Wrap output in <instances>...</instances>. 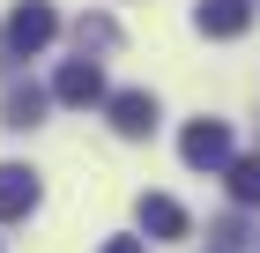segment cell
I'll use <instances>...</instances> for the list:
<instances>
[{
  "mask_svg": "<svg viewBox=\"0 0 260 253\" xmlns=\"http://www.w3.org/2000/svg\"><path fill=\"white\" fill-rule=\"evenodd\" d=\"M0 38H8V52H15V60L45 52V45L60 38V8H52V0H15V15H8Z\"/></svg>",
  "mask_w": 260,
  "mask_h": 253,
  "instance_id": "obj_1",
  "label": "cell"
},
{
  "mask_svg": "<svg viewBox=\"0 0 260 253\" xmlns=\"http://www.w3.org/2000/svg\"><path fill=\"white\" fill-rule=\"evenodd\" d=\"M179 156L193 172H223V164H231V127H223V119H193L179 134Z\"/></svg>",
  "mask_w": 260,
  "mask_h": 253,
  "instance_id": "obj_2",
  "label": "cell"
},
{
  "mask_svg": "<svg viewBox=\"0 0 260 253\" xmlns=\"http://www.w3.org/2000/svg\"><path fill=\"white\" fill-rule=\"evenodd\" d=\"M104 112H112V134L141 142V134H156V119H164V104L149 97V90H119V97H104Z\"/></svg>",
  "mask_w": 260,
  "mask_h": 253,
  "instance_id": "obj_3",
  "label": "cell"
},
{
  "mask_svg": "<svg viewBox=\"0 0 260 253\" xmlns=\"http://www.w3.org/2000/svg\"><path fill=\"white\" fill-rule=\"evenodd\" d=\"M52 97H60V104H104L112 90H104V67H97V60H67L60 75H52Z\"/></svg>",
  "mask_w": 260,
  "mask_h": 253,
  "instance_id": "obj_4",
  "label": "cell"
},
{
  "mask_svg": "<svg viewBox=\"0 0 260 253\" xmlns=\"http://www.w3.org/2000/svg\"><path fill=\"white\" fill-rule=\"evenodd\" d=\"M193 30L201 38H245V30H253V0H201Z\"/></svg>",
  "mask_w": 260,
  "mask_h": 253,
  "instance_id": "obj_5",
  "label": "cell"
},
{
  "mask_svg": "<svg viewBox=\"0 0 260 253\" xmlns=\"http://www.w3.org/2000/svg\"><path fill=\"white\" fill-rule=\"evenodd\" d=\"M38 209V172H22V164H0V223H15V216Z\"/></svg>",
  "mask_w": 260,
  "mask_h": 253,
  "instance_id": "obj_6",
  "label": "cell"
},
{
  "mask_svg": "<svg viewBox=\"0 0 260 253\" xmlns=\"http://www.w3.org/2000/svg\"><path fill=\"white\" fill-rule=\"evenodd\" d=\"M141 231H149V238H186V209H179V201H171V194H141Z\"/></svg>",
  "mask_w": 260,
  "mask_h": 253,
  "instance_id": "obj_7",
  "label": "cell"
},
{
  "mask_svg": "<svg viewBox=\"0 0 260 253\" xmlns=\"http://www.w3.org/2000/svg\"><path fill=\"white\" fill-rule=\"evenodd\" d=\"M223 179H231V201H245V209L260 201V156H231Z\"/></svg>",
  "mask_w": 260,
  "mask_h": 253,
  "instance_id": "obj_8",
  "label": "cell"
},
{
  "mask_svg": "<svg viewBox=\"0 0 260 253\" xmlns=\"http://www.w3.org/2000/svg\"><path fill=\"white\" fill-rule=\"evenodd\" d=\"M0 112H8V127H38V119H45V90H38V82H30V90H8Z\"/></svg>",
  "mask_w": 260,
  "mask_h": 253,
  "instance_id": "obj_9",
  "label": "cell"
},
{
  "mask_svg": "<svg viewBox=\"0 0 260 253\" xmlns=\"http://www.w3.org/2000/svg\"><path fill=\"white\" fill-rule=\"evenodd\" d=\"M112 38H119L112 15H82V52H89V45H112Z\"/></svg>",
  "mask_w": 260,
  "mask_h": 253,
  "instance_id": "obj_10",
  "label": "cell"
},
{
  "mask_svg": "<svg viewBox=\"0 0 260 253\" xmlns=\"http://www.w3.org/2000/svg\"><path fill=\"white\" fill-rule=\"evenodd\" d=\"M104 253H149V238H112Z\"/></svg>",
  "mask_w": 260,
  "mask_h": 253,
  "instance_id": "obj_11",
  "label": "cell"
}]
</instances>
